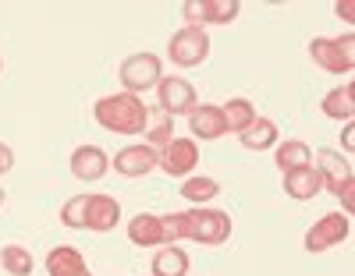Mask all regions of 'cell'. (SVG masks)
Returning <instances> with one entry per match:
<instances>
[{
    "instance_id": "obj_1",
    "label": "cell",
    "mask_w": 355,
    "mask_h": 276,
    "mask_svg": "<svg viewBox=\"0 0 355 276\" xmlns=\"http://www.w3.org/2000/svg\"><path fill=\"white\" fill-rule=\"evenodd\" d=\"M93 117L103 131L114 135H142L146 131V120H150V107H146L139 96L132 92H114V96L96 100Z\"/></svg>"
},
{
    "instance_id": "obj_2",
    "label": "cell",
    "mask_w": 355,
    "mask_h": 276,
    "mask_svg": "<svg viewBox=\"0 0 355 276\" xmlns=\"http://www.w3.org/2000/svg\"><path fill=\"white\" fill-rule=\"evenodd\" d=\"M182 220H185V241H196V244H224L234 230L227 212L206 209V205L182 212Z\"/></svg>"
},
{
    "instance_id": "obj_3",
    "label": "cell",
    "mask_w": 355,
    "mask_h": 276,
    "mask_svg": "<svg viewBox=\"0 0 355 276\" xmlns=\"http://www.w3.org/2000/svg\"><path fill=\"white\" fill-rule=\"evenodd\" d=\"M309 57H313V64H320L327 75H352V68H355V36L352 33H345L341 39L316 36L309 43Z\"/></svg>"
},
{
    "instance_id": "obj_4",
    "label": "cell",
    "mask_w": 355,
    "mask_h": 276,
    "mask_svg": "<svg viewBox=\"0 0 355 276\" xmlns=\"http://www.w3.org/2000/svg\"><path fill=\"white\" fill-rule=\"evenodd\" d=\"M117 75H121L125 92L139 96V92L160 85V78H164V64H160V57H157V53H132V57H125V64H121V71H117Z\"/></svg>"
},
{
    "instance_id": "obj_5",
    "label": "cell",
    "mask_w": 355,
    "mask_h": 276,
    "mask_svg": "<svg viewBox=\"0 0 355 276\" xmlns=\"http://www.w3.org/2000/svg\"><path fill=\"white\" fill-rule=\"evenodd\" d=\"M348 234H352V217H348V212H327V217H320L306 230V252L309 255L331 252L334 244H341Z\"/></svg>"
},
{
    "instance_id": "obj_6",
    "label": "cell",
    "mask_w": 355,
    "mask_h": 276,
    "mask_svg": "<svg viewBox=\"0 0 355 276\" xmlns=\"http://www.w3.org/2000/svg\"><path fill=\"white\" fill-rule=\"evenodd\" d=\"M171 60L182 68H199L206 57H210V36L202 33V28H178L171 36V46H167Z\"/></svg>"
},
{
    "instance_id": "obj_7",
    "label": "cell",
    "mask_w": 355,
    "mask_h": 276,
    "mask_svg": "<svg viewBox=\"0 0 355 276\" xmlns=\"http://www.w3.org/2000/svg\"><path fill=\"white\" fill-rule=\"evenodd\" d=\"M242 11L239 0H189L182 8L185 15V25L189 28H202V25H227L234 21Z\"/></svg>"
},
{
    "instance_id": "obj_8",
    "label": "cell",
    "mask_w": 355,
    "mask_h": 276,
    "mask_svg": "<svg viewBox=\"0 0 355 276\" xmlns=\"http://www.w3.org/2000/svg\"><path fill=\"white\" fill-rule=\"evenodd\" d=\"M167 177H185L192 167H199V145L192 138H171L160 149V163H157Z\"/></svg>"
},
{
    "instance_id": "obj_9",
    "label": "cell",
    "mask_w": 355,
    "mask_h": 276,
    "mask_svg": "<svg viewBox=\"0 0 355 276\" xmlns=\"http://www.w3.org/2000/svg\"><path fill=\"white\" fill-rule=\"evenodd\" d=\"M157 100H160V110L171 113V117H178V113H192V110H196V89H192V82L171 75V78H160V85H157Z\"/></svg>"
},
{
    "instance_id": "obj_10",
    "label": "cell",
    "mask_w": 355,
    "mask_h": 276,
    "mask_svg": "<svg viewBox=\"0 0 355 276\" xmlns=\"http://www.w3.org/2000/svg\"><path fill=\"white\" fill-rule=\"evenodd\" d=\"M117 223H121V202H117L114 195H85V223L82 230H114Z\"/></svg>"
},
{
    "instance_id": "obj_11",
    "label": "cell",
    "mask_w": 355,
    "mask_h": 276,
    "mask_svg": "<svg viewBox=\"0 0 355 276\" xmlns=\"http://www.w3.org/2000/svg\"><path fill=\"white\" fill-rule=\"evenodd\" d=\"M157 163H160V149H153V145H128V149H121L114 156V170L121 174V177H146L150 170H157Z\"/></svg>"
},
{
    "instance_id": "obj_12",
    "label": "cell",
    "mask_w": 355,
    "mask_h": 276,
    "mask_svg": "<svg viewBox=\"0 0 355 276\" xmlns=\"http://www.w3.org/2000/svg\"><path fill=\"white\" fill-rule=\"evenodd\" d=\"M316 174H320V181H323V188H331L334 195L345 188L348 181H355L352 177V163L341 156V152H334V149H320L316 152Z\"/></svg>"
},
{
    "instance_id": "obj_13",
    "label": "cell",
    "mask_w": 355,
    "mask_h": 276,
    "mask_svg": "<svg viewBox=\"0 0 355 276\" xmlns=\"http://www.w3.org/2000/svg\"><path fill=\"white\" fill-rule=\"evenodd\" d=\"M128 241L139 244V248H164V244H167L164 217H157V212H139V217H132Z\"/></svg>"
},
{
    "instance_id": "obj_14",
    "label": "cell",
    "mask_w": 355,
    "mask_h": 276,
    "mask_svg": "<svg viewBox=\"0 0 355 276\" xmlns=\"http://www.w3.org/2000/svg\"><path fill=\"white\" fill-rule=\"evenodd\" d=\"M189 128H192V135L202 138V142H214V138H224V135H227L224 113H220V107H214V103L196 107V110L189 113Z\"/></svg>"
},
{
    "instance_id": "obj_15",
    "label": "cell",
    "mask_w": 355,
    "mask_h": 276,
    "mask_svg": "<svg viewBox=\"0 0 355 276\" xmlns=\"http://www.w3.org/2000/svg\"><path fill=\"white\" fill-rule=\"evenodd\" d=\"M107 167H110V160L100 145H78L71 152V174L78 181H100L107 174Z\"/></svg>"
},
{
    "instance_id": "obj_16",
    "label": "cell",
    "mask_w": 355,
    "mask_h": 276,
    "mask_svg": "<svg viewBox=\"0 0 355 276\" xmlns=\"http://www.w3.org/2000/svg\"><path fill=\"white\" fill-rule=\"evenodd\" d=\"M46 273L50 276H93L85 266V255L71 244H57V248L46 255Z\"/></svg>"
},
{
    "instance_id": "obj_17",
    "label": "cell",
    "mask_w": 355,
    "mask_h": 276,
    "mask_svg": "<svg viewBox=\"0 0 355 276\" xmlns=\"http://www.w3.org/2000/svg\"><path fill=\"white\" fill-rule=\"evenodd\" d=\"M320 188H323V181H320L316 167H299V170L284 174V192H288L291 199H299V202L316 199V195H320Z\"/></svg>"
},
{
    "instance_id": "obj_18",
    "label": "cell",
    "mask_w": 355,
    "mask_h": 276,
    "mask_svg": "<svg viewBox=\"0 0 355 276\" xmlns=\"http://www.w3.org/2000/svg\"><path fill=\"white\" fill-rule=\"evenodd\" d=\"M239 142L249 149V152H263V149H274L277 145V125L270 117H256L252 125L239 135Z\"/></svg>"
},
{
    "instance_id": "obj_19",
    "label": "cell",
    "mask_w": 355,
    "mask_h": 276,
    "mask_svg": "<svg viewBox=\"0 0 355 276\" xmlns=\"http://www.w3.org/2000/svg\"><path fill=\"white\" fill-rule=\"evenodd\" d=\"M320 110L327 113V117H334V120H345V125H348V120L355 117V100H352V85L345 82V85L331 89L327 96H323Z\"/></svg>"
},
{
    "instance_id": "obj_20",
    "label": "cell",
    "mask_w": 355,
    "mask_h": 276,
    "mask_svg": "<svg viewBox=\"0 0 355 276\" xmlns=\"http://www.w3.org/2000/svg\"><path fill=\"white\" fill-rule=\"evenodd\" d=\"M274 160H277L281 174H291V170H299V167H313V152H309L306 142L288 138L284 145H277V156Z\"/></svg>"
},
{
    "instance_id": "obj_21",
    "label": "cell",
    "mask_w": 355,
    "mask_h": 276,
    "mask_svg": "<svg viewBox=\"0 0 355 276\" xmlns=\"http://www.w3.org/2000/svg\"><path fill=\"white\" fill-rule=\"evenodd\" d=\"M189 273V255L178 244H164L153 255V276H185Z\"/></svg>"
},
{
    "instance_id": "obj_22",
    "label": "cell",
    "mask_w": 355,
    "mask_h": 276,
    "mask_svg": "<svg viewBox=\"0 0 355 276\" xmlns=\"http://www.w3.org/2000/svg\"><path fill=\"white\" fill-rule=\"evenodd\" d=\"M220 113H224V125H227V131H245L252 120H256V107L249 103V100H227V107H220Z\"/></svg>"
},
{
    "instance_id": "obj_23",
    "label": "cell",
    "mask_w": 355,
    "mask_h": 276,
    "mask_svg": "<svg viewBox=\"0 0 355 276\" xmlns=\"http://www.w3.org/2000/svg\"><path fill=\"white\" fill-rule=\"evenodd\" d=\"M146 145H153V149H164L171 138H174V117L171 113H164L160 107H157V113L150 110V120H146Z\"/></svg>"
},
{
    "instance_id": "obj_24",
    "label": "cell",
    "mask_w": 355,
    "mask_h": 276,
    "mask_svg": "<svg viewBox=\"0 0 355 276\" xmlns=\"http://www.w3.org/2000/svg\"><path fill=\"white\" fill-rule=\"evenodd\" d=\"M0 266H4V273H11V276H28L36 262L21 244H8V248H0Z\"/></svg>"
},
{
    "instance_id": "obj_25",
    "label": "cell",
    "mask_w": 355,
    "mask_h": 276,
    "mask_svg": "<svg viewBox=\"0 0 355 276\" xmlns=\"http://www.w3.org/2000/svg\"><path fill=\"white\" fill-rule=\"evenodd\" d=\"M182 195H185L189 202H196V205H206L210 199L220 195V184H217L214 177H189V181L182 184Z\"/></svg>"
},
{
    "instance_id": "obj_26",
    "label": "cell",
    "mask_w": 355,
    "mask_h": 276,
    "mask_svg": "<svg viewBox=\"0 0 355 276\" xmlns=\"http://www.w3.org/2000/svg\"><path fill=\"white\" fill-rule=\"evenodd\" d=\"M61 223L82 230V223H85V195H75V199H68L61 205Z\"/></svg>"
},
{
    "instance_id": "obj_27",
    "label": "cell",
    "mask_w": 355,
    "mask_h": 276,
    "mask_svg": "<svg viewBox=\"0 0 355 276\" xmlns=\"http://www.w3.org/2000/svg\"><path fill=\"white\" fill-rule=\"evenodd\" d=\"M338 199H341L345 212H352V209H355V181H348V184H345V188L338 192Z\"/></svg>"
},
{
    "instance_id": "obj_28",
    "label": "cell",
    "mask_w": 355,
    "mask_h": 276,
    "mask_svg": "<svg viewBox=\"0 0 355 276\" xmlns=\"http://www.w3.org/2000/svg\"><path fill=\"white\" fill-rule=\"evenodd\" d=\"M11 167H15V152H11V145L0 142V177H4Z\"/></svg>"
},
{
    "instance_id": "obj_29",
    "label": "cell",
    "mask_w": 355,
    "mask_h": 276,
    "mask_svg": "<svg viewBox=\"0 0 355 276\" xmlns=\"http://www.w3.org/2000/svg\"><path fill=\"white\" fill-rule=\"evenodd\" d=\"M341 142H345V149H348V152L355 149V125H352V120L345 125V135H341Z\"/></svg>"
},
{
    "instance_id": "obj_30",
    "label": "cell",
    "mask_w": 355,
    "mask_h": 276,
    "mask_svg": "<svg viewBox=\"0 0 355 276\" xmlns=\"http://www.w3.org/2000/svg\"><path fill=\"white\" fill-rule=\"evenodd\" d=\"M352 15H355V4H352V0H341V4H338V18L352 21Z\"/></svg>"
},
{
    "instance_id": "obj_31",
    "label": "cell",
    "mask_w": 355,
    "mask_h": 276,
    "mask_svg": "<svg viewBox=\"0 0 355 276\" xmlns=\"http://www.w3.org/2000/svg\"><path fill=\"white\" fill-rule=\"evenodd\" d=\"M0 205H4V192H0Z\"/></svg>"
},
{
    "instance_id": "obj_32",
    "label": "cell",
    "mask_w": 355,
    "mask_h": 276,
    "mask_svg": "<svg viewBox=\"0 0 355 276\" xmlns=\"http://www.w3.org/2000/svg\"><path fill=\"white\" fill-rule=\"evenodd\" d=\"M0 71H4V60H0Z\"/></svg>"
}]
</instances>
